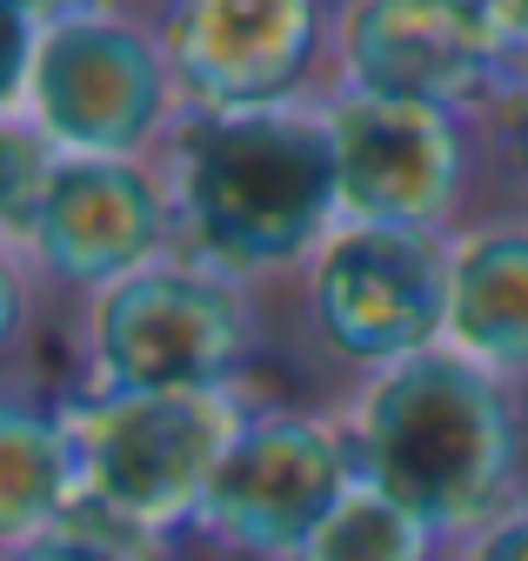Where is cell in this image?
Returning <instances> with one entry per match:
<instances>
[{
  "label": "cell",
  "mask_w": 528,
  "mask_h": 561,
  "mask_svg": "<svg viewBox=\"0 0 528 561\" xmlns=\"http://www.w3.org/2000/svg\"><path fill=\"white\" fill-rule=\"evenodd\" d=\"M335 408L348 421L361 488L415 515L441 548L528 495L521 388L455 347H428L402 368L342 388Z\"/></svg>",
  "instance_id": "cell-1"
},
{
  "label": "cell",
  "mask_w": 528,
  "mask_h": 561,
  "mask_svg": "<svg viewBox=\"0 0 528 561\" xmlns=\"http://www.w3.org/2000/svg\"><path fill=\"white\" fill-rule=\"evenodd\" d=\"M161 174L174 201V254L268 301H282L342 228L321 107L181 114Z\"/></svg>",
  "instance_id": "cell-2"
},
{
  "label": "cell",
  "mask_w": 528,
  "mask_h": 561,
  "mask_svg": "<svg viewBox=\"0 0 528 561\" xmlns=\"http://www.w3.org/2000/svg\"><path fill=\"white\" fill-rule=\"evenodd\" d=\"M275 301L181 254L60 314L74 394H268Z\"/></svg>",
  "instance_id": "cell-3"
},
{
  "label": "cell",
  "mask_w": 528,
  "mask_h": 561,
  "mask_svg": "<svg viewBox=\"0 0 528 561\" xmlns=\"http://www.w3.org/2000/svg\"><path fill=\"white\" fill-rule=\"evenodd\" d=\"M27 75L0 114H27L60 154L81 161H161L187 107L154 34V8L27 0Z\"/></svg>",
  "instance_id": "cell-4"
},
{
  "label": "cell",
  "mask_w": 528,
  "mask_h": 561,
  "mask_svg": "<svg viewBox=\"0 0 528 561\" xmlns=\"http://www.w3.org/2000/svg\"><path fill=\"white\" fill-rule=\"evenodd\" d=\"M448 267L455 241L441 234L335 228L275 308H288L301 362L355 388L428 347H448Z\"/></svg>",
  "instance_id": "cell-5"
},
{
  "label": "cell",
  "mask_w": 528,
  "mask_h": 561,
  "mask_svg": "<svg viewBox=\"0 0 528 561\" xmlns=\"http://www.w3.org/2000/svg\"><path fill=\"white\" fill-rule=\"evenodd\" d=\"M361 488L335 401H254L187 541L208 561H295Z\"/></svg>",
  "instance_id": "cell-6"
},
{
  "label": "cell",
  "mask_w": 528,
  "mask_h": 561,
  "mask_svg": "<svg viewBox=\"0 0 528 561\" xmlns=\"http://www.w3.org/2000/svg\"><path fill=\"white\" fill-rule=\"evenodd\" d=\"M328 154H335L342 228H402L455 241L489 215V121H461L409 101L328 94L321 101Z\"/></svg>",
  "instance_id": "cell-7"
},
{
  "label": "cell",
  "mask_w": 528,
  "mask_h": 561,
  "mask_svg": "<svg viewBox=\"0 0 528 561\" xmlns=\"http://www.w3.org/2000/svg\"><path fill=\"white\" fill-rule=\"evenodd\" d=\"M81 448V495L161 541H187L208 488L268 394H74L60 388Z\"/></svg>",
  "instance_id": "cell-8"
},
{
  "label": "cell",
  "mask_w": 528,
  "mask_h": 561,
  "mask_svg": "<svg viewBox=\"0 0 528 561\" xmlns=\"http://www.w3.org/2000/svg\"><path fill=\"white\" fill-rule=\"evenodd\" d=\"M528 81L495 0H342L335 8V94L409 101L461 121H495Z\"/></svg>",
  "instance_id": "cell-9"
},
{
  "label": "cell",
  "mask_w": 528,
  "mask_h": 561,
  "mask_svg": "<svg viewBox=\"0 0 528 561\" xmlns=\"http://www.w3.org/2000/svg\"><path fill=\"white\" fill-rule=\"evenodd\" d=\"M154 34L187 114H295L335 94L321 0H161Z\"/></svg>",
  "instance_id": "cell-10"
},
{
  "label": "cell",
  "mask_w": 528,
  "mask_h": 561,
  "mask_svg": "<svg viewBox=\"0 0 528 561\" xmlns=\"http://www.w3.org/2000/svg\"><path fill=\"white\" fill-rule=\"evenodd\" d=\"M54 314H74L81 301L135 280L141 267L174 254V201L161 161H81L68 154L41 201L34 228L0 248Z\"/></svg>",
  "instance_id": "cell-11"
},
{
  "label": "cell",
  "mask_w": 528,
  "mask_h": 561,
  "mask_svg": "<svg viewBox=\"0 0 528 561\" xmlns=\"http://www.w3.org/2000/svg\"><path fill=\"white\" fill-rule=\"evenodd\" d=\"M448 347L528 388V207H489L455 234Z\"/></svg>",
  "instance_id": "cell-12"
},
{
  "label": "cell",
  "mask_w": 528,
  "mask_h": 561,
  "mask_svg": "<svg viewBox=\"0 0 528 561\" xmlns=\"http://www.w3.org/2000/svg\"><path fill=\"white\" fill-rule=\"evenodd\" d=\"M81 502V448L60 381L8 368L0 394V548L47 535Z\"/></svg>",
  "instance_id": "cell-13"
},
{
  "label": "cell",
  "mask_w": 528,
  "mask_h": 561,
  "mask_svg": "<svg viewBox=\"0 0 528 561\" xmlns=\"http://www.w3.org/2000/svg\"><path fill=\"white\" fill-rule=\"evenodd\" d=\"M441 554H448V548H441L415 515H402L394 502L355 488V495L328 515V528H321L295 561H441Z\"/></svg>",
  "instance_id": "cell-14"
},
{
  "label": "cell",
  "mask_w": 528,
  "mask_h": 561,
  "mask_svg": "<svg viewBox=\"0 0 528 561\" xmlns=\"http://www.w3.org/2000/svg\"><path fill=\"white\" fill-rule=\"evenodd\" d=\"M0 561H181V541H161V535L120 522L81 495L47 535H34L21 548H0Z\"/></svg>",
  "instance_id": "cell-15"
},
{
  "label": "cell",
  "mask_w": 528,
  "mask_h": 561,
  "mask_svg": "<svg viewBox=\"0 0 528 561\" xmlns=\"http://www.w3.org/2000/svg\"><path fill=\"white\" fill-rule=\"evenodd\" d=\"M60 161L68 154H60L27 114H0V248H14L34 228Z\"/></svg>",
  "instance_id": "cell-16"
},
{
  "label": "cell",
  "mask_w": 528,
  "mask_h": 561,
  "mask_svg": "<svg viewBox=\"0 0 528 561\" xmlns=\"http://www.w3.org/2000/svg\"><path fill=\"white\" fill-rule=\"evenodd\" d=\"M489 174H495V201L489 207H528V81L489 121Z\"/></svg>",
  "instance_id": "cell-17"
},
{
  "label": "cell",
  "mask_w": 528,
  "mask_h": 561,
  "mask_svg": "<svg viewBox=\"0 0 528 561\" xmlns=\"http://www.w3.org/2000/svg\"><path fill=\"white\" fill-rule=\"evenodd\" d=\"M441 561H528V495H521L515 508H502L489 528L448 541V554H441Z\"/></svg>",
  "instance_id": "cell-18"
}]
</instances>
